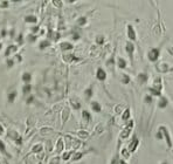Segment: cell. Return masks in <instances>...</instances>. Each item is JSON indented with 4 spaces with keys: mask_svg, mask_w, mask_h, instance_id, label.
I'll use <instances>...</instances> for the list:
<instances>
[{
    "mask_svg": "<svg viewBox=\"0 0 173 164\" xmlns=\"http://www.w3.org/2000/svg\"><path fill=\"white\" fill-rule=\"evenodd\" d=\"M159 56H160V48L154 47V48L149 49V52H147V59L151 62H157L158 59H159Z\"/></svg>",
    "mask_w": 173,
    "mask_h": 164,
    "instance_id": "7a4b0ae2",
    "label": "cell"
},
{
    "mask_svg": "<svg viewBox=\"0 0 173 164\" xmlns=\"http://www.w3.org/2000/svg\"><path fill=\"white\" fill-rule=\"evenodd\" d=\"M126 35H128V38H129V41H136L137 40V33L135 31V28H134V26L132 25H126Z\"/></svg>",
    "mask_w": 173,
    "mask_h": 164,
    "instance_id": "52a82bcc",
    "label": "cell"
},
{
    "mask_svg": "<svg viewBox=\"0 0 173 164\" xmlns=\"http://www.w3.org/2000/svg\"><path fill=\"white\" fill-rule=\"evenodd\" d=\"M69 115H70L69 108H65V109H63V111H62V120H63V123H66V122H67V120H68Z\"/></svg>",
    "mask_w": 173,
    "mask_h": 164,
    "instance_id": "7402d4cb",
    "label": "cell"
},
{
    "mask_svg": "<svg viewBox=\"0 0 173 164\" xmlns=\"http://www.w3.org/2000/svg\"><path fill=\"white\" fill-rule=\"evenodd\" d=\"M77 136L81 138V139H85V138H88L89 137V132L85 130H80L77 132Z\"/></svg>",
    "mask_w": 173,
    "mask_h": 164,
    "instance_id": "484cf974",
    "label": "cell"
},
{
    "mask_svg": "<svg viewBox=\"0 0 173 164\" xmlns=\"http://www.w3.org/2000/svg\"><path fill=\"white\" fill-rule=\"evenodd\" d=\"M63 60H65L66 62L70 64V62H73V61L77 60V59L74 56V54H65V55H63Z\"/></svg>",
    "mask_w": 173,
    "mask_h": 164,
    "instance_id": "44dd1931",
    "label": "cell"
},
{
    "mask_svg": "<svg viewBox=\"0 0 173 164\" xmlns=\"http://www.w3.org/2000/svg\"><path fill=\"white\" fill-rule=\"evenodd\" d=\"M130 151L128 150V148H125V149H123L122 151H121V156L124 158V160H128V158H130Z\"/></svg>",
    "mask_w": 173,
    "mask_h": 164,
    "instance_id": "f1b7e54d",
    "label": "cell"
},
{
    "mask_svg": "<svg viewBox=\"0 0 173 164\" xmlns=\"http://www.w3.org/2000/svg\"><path fill=\"white\" fill-rule=\"evenodd\" d=\"M1 134H4V128H2V126L0 124V135H1Z\"/></svg>",
    "mask_w": 173,
    "mask_h": 164,
    "instance_id": "816d5d0a",
    "label": "cell"
},
{
    "mask_svg": "<svg viewBox=\"0 0 173 164\" xmlns=\"http://www.w3.org/2000/svg\"><path fill=\"white\" fill-rule=\"evenodd\" d=\"M31 90H32V86H31V85H25V86L22 87V93H24V95L29 94Z\"/></svg>",
    "mask_w": 173,
    "mask_h": 164,
    "instance_id": "f546056e",
    "label": "cell"
},
{
    "mask_svg": "<svg viewBox=\"0 0 173 164\" xmlns=\"http://www.w3.org/2000/svg\"><path fill=\"white\" fill-rule=\"evenodd\" d=\"M42 149H43L42 144H36V145H34V147H33V152H35V154H37V152L42 151Z\"/></svg>",
    "mask_w": 173,
    "mask_h": 164,
    "instance_id": "e575fe53",
    "label": "cell"
},
{
    "mask_svg": "<svg viewBox=\"0 0 173 164\" xmlns=\"http://www.w3.org/2000/svg\"><path fill=\"white\" fill-rule=\"evenodd\" d=\"M167 105H169V100H167V98L162 95L158 100V108L159 109H165Z\"/></svg>",
    "mask_w": 173,
    "mask_h": 164,
    "instance_id": "9c48e42d",
    "label": "cell"
},
{
    "mask_svg": "<svg viewBox=\"0 0 173 164\" xmlns=\"http://www.w3.org/2000/svg\"><path fill=\"white\" fill-rule=\"evenodd\" d=\"M115 65V61H113V58H111V59H110V60H108V61H106V66H108V67H112V66Z\"/></svg>",
    "mask_w": 173,
    "mask_h": 164,
    "instance_id": "7bdbcfd3",
    "label": "cell"
},
{
    "mask_svg": "<svg viewBox=\"0 0 173 164\" xmlns=\"http://www.w3.org/2000/svg\"><path fill=\"white\" fill-rule=\"evenodd\" d=\"M116 65L117 67L119 68V69H125L126 67H128V62H126V60L124 59V58H117V62H116Z\"/></svg>",
    "mask_w": 173,
    "mask_h": 164,
    "instance_id": "8fae6325",
    "label": "cell"
},
{
    "mask_svg": "<svg viewBox=\"0 0 173 164\" xmlns=\"http://www.w3.org/2000/svg\"><path fill=\"white\" fill-rule=\"evenodd\" d=\"M1 35L5 36V35H6V31H2V32H1Z\"/></svg>",
    "mask_w": 173,
    "mask_h": 164,
    "instance_id": "db71d44e",
    "label": "cell"
},
{
    "mask_svg": "<svg viewBox=\"0 0 173 164\" xmlns=\"http://www.w3.org/2000/svg\"><path fill=\"white\" fill-rule=\"evenodd\" d=\"M151 87H153V88H156V89H158V90H163V81H162V77H156L154 80H153V83H152V86Z\"/></svg>",
    "mask_w": 173,
    "mask_h": 164,
    "instance_id": "30bf717a",
    "label": "cell"
},
{
    "mask_svg": "<svg viewBox=\"0 0 173 164\" xmlns=\"http://www.w3.org/2000/svg\"><path fill=\"white\" fill-rule=\"evenodd\" d=\"M122 109H123V107H122L121 104H117V105L115 107V113H116V114H121V113H123Z\"/></svg>",
    "mask_w": 173,
    "mask_h": 164,
    "instance_id": "ab89813d",
    "label": "cell"
},
{
    "mask_svg": "<svg viewBox=\"0 0 173 164\" xmlns=\"http://www.w3.org/2000/svg\"><path fill=\"white\" fill-rule=\"evenodd\" d=\"M134 126H135V122H134L132 120H130L129 124H128L123 130L121 131V134H119V138H121V139H126L128 137H130V134H131V131H132V129H134Z\"/></svg>",
    "mask_w": 173,
    "mask_h": 164,
    "instance_id": "3957f363",
    "label": "cell"
},
{
    "mask_svg": "<svg viewBox=\"0 0 173 164\" xmlns=\"http://www.w3.org/2000/svg\"><path fill=\"white\" fill-rule=\"evenodd\" d=\"M18 40H19V42H21V41H22V34H20V35H19V39H18Z\"/></svg>",
    "mask_w": 173,
    "mask_h": 164,
    "instance_id": "f5cc1de1",
    "label": "cell"
},
{
    "mask_svg": "<svg viewBox=\"0 0 173 164\" xmlns=\"http://www.w3.org/2000/svg\"><path fill=\"white\" fill-rule=\"evenodd\" d=\"M90 105H91V109H93V111H95V113H101V110H102V107H101V104H100L97 101H93V102L90 103Z\"/></svg>",
    "mask_w": 173,
    "mask_h": 164,
    "instance_id": "5bb4252c",
    "label": "cell"
},
{
    "mask_svg": "<svg viewBox=\"0 0 173 164\" xmlns=\"http://www.w3.org/2000/svg\"><path fill=\"white\" fill-rule=\"evenodd\" d=\"M17 95H18V93H17V90H15V89H14V90H12V92H9V93H8V96H7L8 102H9V103H13V102H14V100L17 98Z\"/></svg>",
    "mask_w": 173,
    "mask_h": 164,
    "instance_id": "e0dca14e",
    "label": "cell"
},
{
    "mask_svg": "<svg viewBox=\"0 0 173 164\" xmlns=\"http://www.w3.org/2000/svg\"><path fill=\"white\" fill-rule=\"evenodd\" d=\"M160 164H170V163H169L167 161H164V162H162V163H160Z\"/></svg>",
    "mask_w": 173,
    "mask_h": 164,
    "instance_id": "11a10c76",
    "label": "cell"
},
{
    "mask_svg": "<svg viewBox=\"0 0 173 164\" xmlns=\"http://www.w3.org/2000/svg\"><path fill=\"white\" fill-rule=\"evenodd\" d=\"M49 164H60V157H54V158H52Z\"/></svg>",
    "mask_w": 173,
    "mask_h": 164,
    "instance_id": "60d3db41",
    "label": "cell"
},
{
    "mask_svg": "<svg viewBox=\"0 0 173 164\" xmlns=\"http://www.w3.org/2000/svg\"><path fill=\"white\" fill-rule=\"evenodd\" d=\"M28 41H29V42H34V41H36V35H34V34L28 35Z\"/></svg>",
    "mask_w": 173,
    "mask_h": 164,
    "instance_id": "b9f144b4",
    "label": "cell"
},
{
    "mask_svg": "<svg viewBox=\"0 0 173 164\" xmlns=\"http://www.w3.org/2000/svg\"><path fill=\"white\" fill-rule=\"evenodd\" d=\"M139 139L138 137L135 135L134 137H132V139H131V142H130V144L128 145V150L130 151V154H132V152H136L137 151V149H138L139 147Z\"/></svg>",
    "mask_w": 173,
    "mask_h": 164,
    "instance_id": "5b68a950",
    "label": "cell"
},
{
    "mask_svg": "<svg viewBox=\"0 0 173 164\" xmlns=\"http://www.w3.org/2000/svg\"><path fill=\"white\" fill-rule=\"evenodd\" d=\"M63 149H65V142H63L62 138H59V141H57V143H56V150H57L59 152H61Z\"/></svg>",
    "mask_w": 173,
    "mask_h": 164,
    "instance_id": "ffe728a7",
    "label": "cell"
},
{
    "mask_svg": "<svg viewBox=\"0 0 173 164\" xmlns=\"http://www.w3.org/2000/svg\"><path fill=\"white\" fill-rule=\"evenodd\" d=\"M130 117H131V110H130V108H126L122 113V120L123 121H130Z\"/></svg>",
    "mask_w": 173,
    "mask_h": 164,
    "instance_id": "9a60e30c",
    "label": "cell"
},
{
    "mask_svg": "<svg viewBox=\"0 0 173 164\" xmlns=\"http://www.w3.org/2000/svg\"><path fill=\"white\" fill-rule=\"evenodd\" d=\"M53 132V129H50V128H42L41 129V135H48V134H52Z\"/></svg>",
    "mask_w": 173,
    "mask_h": 164,
    "instance_id": "f35d334b",
    "label": "cell"
},
{
    "mask_svg": "<svg viewBox=\"0 0 173 164\" xmlns=\"http://www.w3.org/2000/svg\"><path fill=\"white\" fill-rule=\"evenodd\" d=\"M87 24V18L85 17H81L78 20H77V25L78 26H84Z\"/></svg>",
    "mask_w": 173,
    "mask_h": 164,
    "instance_id": "d6a6232c",
    "label": "cell"
},
{
    "mask_svg": "<svg viewBox=\"0 0 173 164\" xmlns=\"http://www.w3.org/2000/svg\"><path fill=\"white\" fill-rule=\"evenodd\" d=\"M25 21H26V22H31V24H36L37 18H36L35 15H27V17L25 18Z\"/></svg>",
    "mask_w": 173,
    "mask_h": 164,
    "instance_id": "4316f807",
    "label": "cell"
},
{
    "mask_svg": "<svg viewBox=\"0 0 173 164\" xmlns=\"http://www.w3.org/2000/svg\"><path fill=\"white\" fill-rule=\"evenodd\" d=\"M49 45H50V41H49V40H43V41L40 42V46H39V47H40V49H45V48H47Z\"/></svg>",
    "mask_w": 173,
    "mask_h": 164,
    "instance_id": "4dcf8cb0",
    "label": "cell"
},
{
    "mask_svg": "<svg viewBox=\"0 0 173 164\" xmlns=\"http://www.w3.org/2000/svg\"><path fill=\"white\" fill-rule=\"evenodd\" d=\"M13 65H14V60H8L7 61V66L11 68V67H13Z\"/></svg>",
    "mask_w": 173,
    "mask_h": 164,
    "instance_id": "bcb514c9",
    "label": "cell"
},
{
    "mask_svg": "<svg viewBox=\"0 0 173 164\" xmlns=\"http://www.w3.org/2000/svg\"><path fill=\"white\" fill-rule=\"evenodd\" d=\"M70 104H71V107L75 109V110H77V109H80L81 108V103L80 102H77L76 100H74V98H70Z\"/></svg>",
    "mask_w": 173,
    "mask_h": 164,
    "instance_id": "83f0119b",
    "label": "cell"
},
{
    "mask_svg": "<svg viewBox=\"0 0 173 164\" xmlns=\"http://www.w3.org/2000/svg\"><path fill=\"white\" fill-rule=\"evenodd\" d=\"M74 48V46L68 42V41H63V42H61L60 43V49L61 51H63V52H66V51H71Z\"/></svg>",
    "mask_w": 173,
    "mask_h": 164,
    "instance_id": "7c38bea8",
    "label": "cell"
},
{
    "mask_svg": "<svg viewBox=\"0 0 173 164\" xmlns=\"http://www.w3.org/2000/svg\"><path fill=\"white\" fill-rule=\"evenodd\" d=\"M143 100H144V102H145V103H152V102H153V98H152L150 94H146V95L144 96Z\"/></svg>",
    "mask_w": 173,
    "mask_h": 164,
    "instance_id": "d590c367",
    "label": "cell"
},
{
    "mask_svg": "<svg viewBox=\"0 0 173 164\" xmlns=\"http://www.w3.org/2000/svg\"><path fill=\"white\" fill-rule=\"evenodd\" d=\"M106 72L104 70L103 68H97V70H96V79L98 80V81H101V82H104L105 80H106Z\"/></svg>",
    "mask_w": 173,
    "mask_h": 164,
    "instance_id": "ba28073f",
    "label": "cell"
},
{
    "mask_svg": "<svg viewBox=\"0 0 173 164\" xmlns=\"http://www.w3.org/2000/svg\"><path fill=\"white\" fill-rule=\"evenodd\" d=\"M1 6L7 7V6H8V2H7V1H2V2H1Z\"/></svg>",
    "mask_w": 173,
    "mask_h": 164,
    "instance_id": "f907efd6",
    "label": "cell"
},
{
    "mask_svg": "<svg viewBox=\"0 0 173 164\" xmlns=\"http://www.w3.org/2000/svg\"><path fill=\"white\" fill-rule=\"evenodd\" d=\"M17 49H18V47H17V46H13V45L8 46V47H7V49L5 51V56H8V55H9L12 52H15Z\"/></svg>",
    "mask_w": 173,
    "mask_h": 164,
    "instance_id": "cb8c5ba5",
    "label": "cell"
},
{
    "mask_svg": "<svg viewBox=\"0 0 173 164\" xmlns=\"http://www.w3.org/2000/svg\"><path fill=\"white\" fill-rule=\"evenodd\" d=\"M147 80H149V76H147V74L146 73H140L138 75V81L139 83H146L147 82Z\"/></svg>",
    "mask_w": 173,
    "mask_h": 164,
    "instance_id": "ac0fdd59",
    "label": "cell"
},
{
    "mask_svg": "<svg viewBox=\"0 0 173 164\" xmlns=\"http://www.w3.org/2000/svg\"><path fill=\"white\" fill-rule=\"evenodd\" d=\"M156 70L160 74H166V73H170L173 72V67L170 64H166V62H162V64H157L156 65Z\"/></svg>",
    "mask_w": 173,
    "mask_h": 164,
    "instance_id": "277c9868",
    "label": "cell"
},
{
    "mask_svg": "<svg viewBox=\"0 0 173 164\" xmlns=\"http://www.w3.org/2000/svg\"><path fill=\"white\" fill-rule=\"evenodd\" d=\"M96 43L98 45V46H102L104 43V36L103 35H97L96 36Z\"/></svg>",
    "mask_w": 173,
    "mask_h": 164,
    "instance_id": "1f68e13d",
    "label": "cell"
},
{
    "mask_svg": "<svg viewBox=\"0 0 173 164\" xmlns=\"http://www.w3.org/2000/svg\"><path fill=\"white\" fill-rule=\"evenodd\" d=\"M0 151L1 152H5L6 151V148H5V144H4V142L0 139Z\"/></svg>",
    "mask_w": 173,
    "mask_h": 164,
    "instance_id": "ee69618b",
    "label": "cell"
},
{
    "mask_svg": "<svg viewBox=\"0 0 173 164\" xmlns=\"http://www.w3.org/2000/svg\"><path fill=\"white\" fill-rule=\"evenodd\" d=\"M121 82H122L123 85H128V83L130 82V76H129L128 74H122V75H121Z\"/></svg>",
    "mask_w": 173,
    "mask_h": 164,
    "instance_id": "d4e9b609",
    "label": "cell"
},
{
    "mask_svg": "<svg viewBox=\"0 0 173 164\" xmlns=\"http://www.w3.org/2000/svg\"><path fill=\"white\" fill-rule=\"evenodd\" d=\"M158 129L162 131V134H163V139L166 142L167 148H169V149H172L173 148V141H172L171 132H170V129H169L166 126H160Z\"/></svg>",
    "mask_w": 173,
    "mask_h": 164,
    "instance_id": "6da1fadb",
    "label": "cell"
},
{
    "mask_svg": "<svg viewBox=\"0 0 173 164\" xmlns=\"http://www.w3.org/2000/svg\"><path fill=\"white\" fill-rule=\"evenodd\" d=\"M71 155H73V151H67V152H65V154L62 155V160H63V161H68L70 157H71Z\"/></svg>",
    "mask_w": 173,
    "mask_h": 164,
    "instance_id": "8d00e7d4",
    "label": "cell"
},
{
    "mask_svg": "<svg viewBox=\"0 0 173 164\" xmlns=\"http://www.w3.org/2000/svg\"><path fill=\"white\" fill-rule=\"evenodd\" d=\"M33 101H34V96H33V95H31L29 98H27V104H31Z\"/></svg>",
    "mask_w": 173,
    "mask_h": 164,
    "instance_id": "f6af8a7d",
    "label": "cell"
},
{
    "mask_svg": "<svg viewBox=\"0 0 173 164\" xmlns=\"http://www.w3.org/2000/svg\"><path fill=\"white\" fill-rule=\"evenodd\" d=\"M167 52L170 53V55H172L173 56V46H171V47H169V48H167Z\"/></svg>",
    "mask_w": 173,
    "mask_h": 164,
    "instance_id": "7dc6e473",
    "label": "cell"
},
{
    "mask_svg": "<svg viewBox=\"0 0 173 164\" xmlns=\"http://www.w3.org/2000/svg\"><path fill=\"white\" fill-rule=\"evenodd\" d=\"M135 45L131 42V41H128L125 43V52L128 53V55L130 56V60H131V64H134V54H135Z\"/></svg>",
    "mask_w": 173,
    "mask_h": 164,
    "instance_id": "8992f818",
    "label": "cell"
},
{
    "mask_svg": "<svg viewBox=\"0 0 173 164\" xmlns=\"http://www.w3.org/2000/svg\"><path fill=\"white\" fill-rule=\"evenodd\" d=\"M21 79H22V81H24L26 85H29V82L32 81V75H31L29 73H24L22 76H21Z\"/></svg>",
    "mask_w": 173,
    "mask_h": 164,
    "instance_id": "d6986e66",
    "label": "cell"
},
{
    "mask_svg": "<svg viewBox=\"0 0 173 164\" xmlns=\"http://www.w3.org/2000/svg\"><path fill=\"white\" fill-rule=\"evenodd\" d=\"M31 31H32L33 33H36L37 31H39V27H37V26H34V27H32V30H31Z\"/></svg>",
    "mask_w": 173,
    "mask_h": 164,
    "instance_id": "c3c4849f",
    "label": "cell"
},
{
    "mask_svg": "<svg viewBox=\"0 0 173 164\" xmlns=\"http://www.w3.org/2000/svg\"><path fill=\"white\" fill-rule=\"evenodd\" d=\"M149 93H150L151 96H158V98L162 96V92L158 90V89H156V88H153V87H150L149 88Z\"/></svg>",
    "mask_w": 173,
    "mask_h": 164,
    "instance_id": "2e32d148",
    "label": "cell"
},
{
    "mask_svg": "<svg viewBox=\"0 0 173 164\" xmlns=\"http://www.w3.org/2000/svg\"><path fill=\"white\" fill-rule=\"evenodd\" d=\"M82 117H83V120L85 122H90L91 121V115H90V113L88 110H83L82 111Z\"/></svg>",
    "mask_w": 173,
    "mask_h": 164,
    "instance_id": "603a6c76",
    "label": "cell"
},
{
    "mask_svg": "<svg viewBox=\"0 0 173 164\" xmlns=\"http://www.w3.org/2000/svg\"><path fill=\"white\" fill-rule=\"evenodd\" d=\"M53 4L56 5V6H61L62 5V1H53Z\"/></svg>",
    "mask_w": 173,
    "mask_h": 164,
    "instance_id": "681fc988",
    "label": "cell"
},
{
    "mask_svg": "<svg viewBox=\"0 0 173 164\" xmlns=\"http://www.w3.org/2000/svg\"><path fill=\"white\" fill-rule=\"evenodd\" d=\"M119 162H121V160H119V155L116 154V155L111 158V163L110 164H119Z\"/></svg>",
    "mask_w": 173,
    "mask_h": 164,
    "instance_id": "836d02e7",
    "label": "cell"
},
{
    "mask_svg": "<svg viewBox=\"0 0 173 164\" xmlns=\"http://www.w3.org/2000/svg\"><path fill=\"white\" fill-rule=\"evenodd\" d=\"M84 98L87 100V101H89L90 98H93V94H94V88H93V86H90V87H88L85 90H84Z\"/></svg>",
    "mask_w": 173,
    "mask_h": 164,
    "instance_id": "4fadbf2b",
    "label": "cell"
},
{
    "mask_svg": "<svg viewBox=\"0 0 173 164\" xmlns=\"http://www.w3.org/2000/svg\"><path fill=\"white\" fill-rule=\"evenodd\" d=\"M82 156H83V154L82 152H76V154H74L73 155V161H78V160H81L82 158Z\"/></svg>",
    "mask_w": 173,
    "mask_h": 164,
    "instance_id": "74e56055",
    "label": "cell"
}]
</instances>
